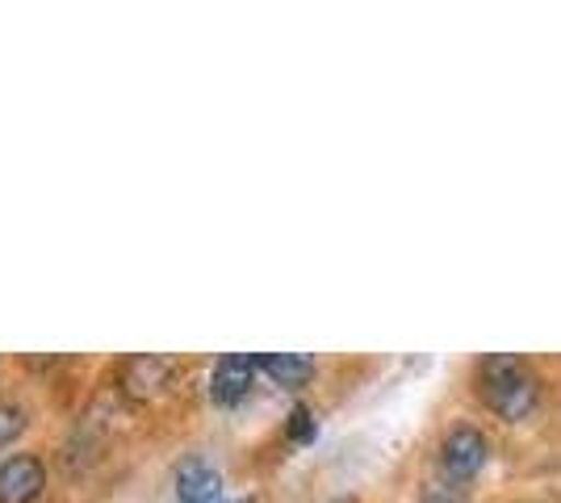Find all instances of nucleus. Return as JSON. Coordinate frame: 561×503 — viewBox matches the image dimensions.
<instances>
[{
	"label": "nucleus",
	"mask_w": 561,
	"mask_h": 503,
	"mask_svg": "<svg viewBox=\"0 0 561 503\" xmlns=\"http://www.w3.org/2000/svg\"><path fill=\"white\" fill-rule=\"evenodd\" d=\"M340 503H348V500H340Z\"/></svg>",
	"instance_id": "11"
},
{
	"label": "nucleus",
	"mask_w": 561,
	"mask_h": 503,
	"mask_svg": "<svg viewBox=\"0 0 561 503\" xmlns=\"http://www.w3.org/2000/svg\"><path fill=\"white\" fill-rule=\"evenodd\" d=\"M25 432V411L22 408H0V445L18 441Z\"/></svg>",
	"instance_id": "9"
},
{
	"label": "nucleus",
	"mask_w": 561,
	"mask_h": 503,
	"mask_svg": "<svg viewBox=\"0 0 561 503\" xmlns=\"http://www.w3.org/2000/svg\"><path fill=\"white\" fill-rule=\"evenodd\" d=\"M473 386H478V399L503 415V420H528L540 403V378L537 369L524 357L512 353H494V357L478 361L473 369Z\"/></svg>",
	"instance_id": "1"
},
{
	"label": "nucleus",
	"mask_w": 561,
	"mask_h": 503,
	"mask_svg": "<svg viewBox=\"0 0 561 503\" xmlns=\"http://www.w3.org/2000/svg\"><path fill=\"white\" fill-rule=\"evenodd\" d=\"M47 487V466L34 454L0 461V503H34Z\"/></svg>",
	"instance_id": "4"
},
{
	"label": "nucleus",
	"mask_w": 561,
	"mask_h": 503,
	"mask_svg": "<svg viewBox=\"0 0 561 503\" xmlns=\"http://www.w3.org/2000/svg\"><path fill=\"white\" fill-rule=\"evenodd\" d=\"M218 503H227V500H218Z\"/></svg>",
	"instance_id": "12"
},
{
	"label": "nucleus",
	"mask_w": 561,
	"mask_h": 503,
	"mask_svg": "<svg viewBox=\"0 0 561 503\" xmlns=\"http://www.w3.org/2000/svg\"><path fill=\"white\" fill-rule=\"evenodd\" d=\"M436 461H440V475H445L453 487H461V482L478 479V475L486 470V461H491V441L478 428L461 424V428L445 432Z\"/></svg>",
	"instance_id": "2"
},
{
	"label": "nucleus",
	"mask_w": 561,
	"mask_h": 503,
	"mask_svg": "<svg viewBox=\"0 0 561 503\" xmlns=\"http://www.w3.org/2000/svg\"><path fill=\"white\" fill-rule=\"evenodd\" d=\"M256 374H260L256 357H248V353H231V357H222L210 374V399L218 403V408H239V403L252 395Z\"/></svg>",
	"instance_id": "3"
},
{
	"label": "nucleus",
	"mask_w": 561,
	"mask_h": 503,
	"mask_svg": "<svg viewBox=\"0 0 561 503\" xmlns=\"http://www.w3.org/2000/svg\"><path fill=\"white\" fill-rule=\"evenodd\" d=\"M423 503H469V500H466V491L453 487V482H432V487L423 491Z\"/></svg>",
	"instance_id": "10"
},
{
	"label": "nucleus",
	"mask_w": 561,
	"mask_h": 503,
	"mask_svg": "<svg viewBox=\"0 0 561 503\" xmlns=\"http://www.w3.org/2000/svg\"><path fill=\"white\" fill-rule=\"evenodd\" d=\"M172 382V361L164 357H130L122 365V386L135 399H151Z\"/></svg>",
	"instance_id": "6"
},
{
	"label": "nucleus",
	"mask_w": 561,
	"mask_h": 503,
	"mask_svg": "<svg viewBox=\"0 0 561 503\" xmlns=\"http://www.w3.org/2000/svg\"><path fill=\"white\" fill-rule=\"evenodd\" d=\"M314 415H310V408H294L289 411V441L294 445H306V441H314Z\"/></svg>",
	"instance_id": "8"
},
{
	"label": "nucleus",
	"mask_w": 561,
	"mask_h": 503,
	"mask_svg": "<svg viewBox=\"0 0 561 503\" xmlns=\"http://www.w3.org/2000/svg\"><path fill=\"white\" fill-rule=\"evenodd\" d=\"M176 495L185 503H218L222 500V475L206 457H185L176 466Z\"/></svg>",
	"instance_id": "5"
},
{
	"label": "nucleus",
	"mask_w": 561,
	"mask_h": 503,
	"mask_svg": "<svg viewBox=\"0 0 561 503\" xmlns=\"http://www.w3.org/2000/svg\"><path fill=\"white\" fill-rule=\"evenodd\" d=\"M256 369L268 374L285 390H298V386H306L314 378V361L302 357V353H268V357H256Z\"/></svg>",
	"instance_id": "7"
}]
</instances>
